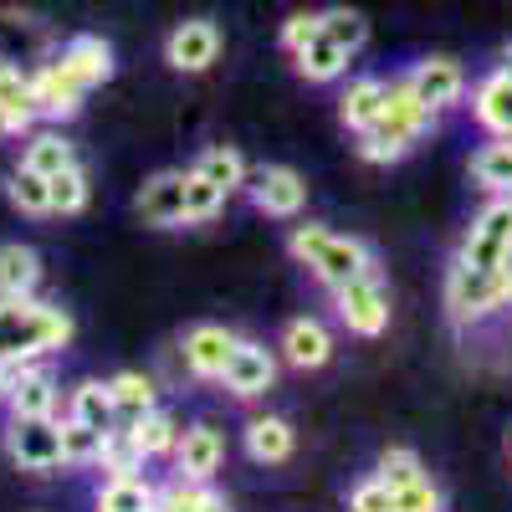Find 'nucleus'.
Here are the masks:
<instances>
[{
    "label": "nucleus",
    "instance_id": "nucleus-1",
    "mask_svg": "<svg viewBox=\"0 0 512 512\" xmlns=\"http://www.w3.org/2000/svg\"><path fill=\"white\" fill-rule=\"evenodd\" d=\"M502 318H512V267L482 272V267L451 262L446 267V323L461 338H472Z\"/></svg>",
    "mask_w": 512,
    "mask_h": 512
},
{
    "label": "nucleus",
    "instance_id": "nucleus-2",
    "mask_svg": "<svg viewBox=\"0 0 512 512\" xmlns=\"http://www.w3.org/2000/svg\"><path fill=\"white\" fill-rule=\"evenodd\" d=\"M72 313L57 303H36V297H0V354L11 364L62 354L72 344Z\"/></svg>",
    "mask_w": 512,
    "mask_h": 512
},
{
    "label": "nucleus",
    "instance_id": "nucleus-3",
    "mask_svg": "<svg viewBox=\"0 0 512 512\" xmlns=\"http://www.w3.org/2000/svg\"><path fill=\"white\" fill-rule=\"evenodd\" d=\"M431 123H436V113L410 93V82H405V77H395V82H390V93H384L379 118L359 134L354 149H359L364 164H400V159L425 139V128H431Z\"/></svg>",
    "mask_w": 512,
    "mask_h": 512
},
{
    "label": "nucleus",
    "instance_id": "nucleus-4",
    "mask_svg": "<svg viewBox=\"0 0 512 512\" xmlns=\"http://www.w3.org/2000/svg\"><path fill=\"white\" fill-rule=\"evenodd\" d=\"M287 256H292L297 267H308L313 282H323L328 292L344 287V282H354V277H364V272H374L369 241H359V236H333L328 226H313V221L287 231Z\"/></svg>",
    "mask_w": 512,
    "mask_h": 512
},
{
    "label": "nucleus",
    "instance_id": "nucleus-5",
    "mask_svg": "<svg viewBox=\"0 0 512 512\" xmlns=\"http://www.w3.org/2000/svg\"><path fill=\"white\" fill-rule=\"evenodd\" d=\"M456 262L482 267V272L512 267V195H492L477 210L466 236H461V246H456Z\"/></svg>",
    "mask_w": 512,
    "mask_h": 512
},
{
    "label": "nucleus",
    "instance_id": "nucleus-6",
    "mask_svg": "<svg viewBox=\"0 0 512 512\" xmlns=\"http://www.w3.org/2000/svg\"><path fill=\"white\" fill-rule=\"evenodd\" d=\"M333 308H338V323H344L354 338H379L390 328V287H384L374 272L333 287Z\"/></svg>",
    "mask_w": 512,
    "mask_h": 512
},
{
    "label": "nucleus",
    "instance_id": "nucleus-7",
    "mask_svg": "<svg viewBox=\"0 0 512 512\" xmlns=\"http://www.w3.org/2000/svg\"><path fill=\"white\" fill-rule=\"evenodd\" d=\"M6 456L16 472H57L62 466V420L41 415V420H11L6 425Z\"/></svg>",
    "mask_w": 512,
    "mask_h": 512
},
{
    "label": "nucleus",
    "instance_id": "nucleus-8",
    "mask_svg": "<svg viewBox=\"0 0 512 512\" xmlns=\"http://www.w3.org/2000/svg\"><path fill=\"white\" fill-rule=\"evenodd\" d=\"M246 195H251V205L262 210V216L292 221V216H303V205H308V180L297 175L292 164H262L246 180Z\"/></svg>",
    "mask_w": 512,
    "mask_h": 512
},
{
    "label": "nucleus",
    "instance_id": "nucleus-9",
    "mask_svg": "<svg viewBox=\"0 0 512 512\" xmlns=\"http://www.w3.org/2000/svg\"><path fill=\"white\" fill-rule=\"evenodd\" d=\"M216 57H221V26L210 16H190V21H180L175 31L164 36V62L175 72H185V77L210 72Z\"/></svg>",
    "mask_w": 512,
    "mask_h": 512
},
{
    "label": "nucleus",
    "instance_id": "nucleus-10",
    "mask_svg": "<svg viewBox=\"0 0 512 512\" xmlns=\"http://www.w3.org/2000/svg\"><path fill=\"white\" fill-rule=\"evenodd\" d=\"M405 82L431 113H451L466 103V67L456 57H425L405 72Z\"/></svg>",
    "mask_w": 512,
    "mask_h": 512
},
{
    "label": "nucleus",
    "instance_id": "nucleus-11",
    "mask_svg": "<svg viewBox=\"0 0 512 512\" xmlns=\"http://www.w3.org/2000/svg\"><path fill=\"white\" fill-rule=\"evenodd\" d=\"M236 344H241V338H236L226 323H195V328H185V338H180V359H185L190 379H205V384H210V379L226 374Z\"/></svg>",
    "mask_w": 512,
    "mask_h": 512
},
{
    "label": "nucleus",
    "instance_id": "nucleus-12",
    "mask_svg": "<svg viewBox=\"0 0 512 512\" xmlns=\"http://www.w3.org/2000/svg\"><path fill=\"white\" fill-rule=\"evenodd\" d=\"M221 384L231 390V400H262L272 384H277V354L267 344H256V338H241Z\"/></svg>",
    "mask_w": 512,
    "mask_h": 512
},
{
    "label": "nucleus",
    "instance_id": "nucleus-13",
    "mask_svg": "<svg viewBox=\"0 0 512 512\" xmlns=\"http://www.w3.org/2000/svg\"><path fill=\"white\" fill-rule=\"evenodd\" d=\"M134 210H139V221L154 226V231L185 226V169H159V175H149L139 200H134Z\"/></svg>",
    "mask_w": 512,
    "mask_h": 512
},
{
    "label": "nucleus",
    "instance_id": "nucleus-14",
    "mask_svg": "<svg viewBox=\"0 0 512 512\" xmlns=\"http://www.w3.org/2000/svg\"><path fill=\"white\" fill-rule=\"evenodd\" d=\"M57 405H62L57 379H52L47 369H41L36 359L16 364L11 390H6V410H11V420H41V415H57Z\"/></svg>",
    "mask_w": 512,
    "mask_h": 512
},
{
    "label": "nucleus",
    "instance_id": "nucleus-15",
    "mask_svg": "<svg viewBox=\"0 0 512 512\" xmlns=\"http://www.w3.org/2000/svg\"><path fill=\"white\" fill-rule=\"evenodd\" d=\"M226 461V436L216 425H185L180 441H175V477H190V482H216Z\"/></svg>",
    "mask_w": 512,
    "mask_h": 512
},
{
    "label": "nucleus",
    "instance_id": "nucleus-16",
    "mask_svg": "<svg viewBox=\"0 0 512 512\" xmlns=\"http://www.w3.org/2000/svg\"><path fill=\"white\" fill-rule=\"evenodd\" d=\"M82 93L77 82L57 67V57H47V62H36L31 67V103H36V118H52V123H62V118H77L82 113Z\"/></svg>",
    "mask_w": 512,
    "mask_h": 512
},
{
    "label": "nucleus",
    "instance_id": "nucleus-17",
    "mask_svg": "<svg viewBox=\"0 0 512 512\" xmlns=\"http://www.w3.org/2000/svg\"><path fill=\"white\" fill-rule=\"evenodd\" d=\"M57 67L77 82L82 93H93V88H103V82L113 77V47L103 36H72L67 47L57 52Z\"/></svg>",
    "mask_w": 512,
    "mask_h": 512
},
{
    "label": "nucleus",
    "instance_id": "nucleus-18",
    "mask_svg": "<svg viewBox=\"0 0 512 512\" xmlns=\"http://www.w3.org/2000/svg\"><path fill=\"white\" fill-rule=\"evenodd\" d=\"M282 359L292 364V369H323L328 359H333V333H328V323L323 318H292L287 328H282Z\"/></svg>",
    "mask_w": 512,
    "mask_h": 512
},
{
    "label": "nucleus",
    "instance_id": "nucleus-19",
    "mask_svg": "<svg viewBox=\"0 0 512 512\" xmlns=\"http://www.w3.org/2000/svg\"><path fill=\"white\" fill-rule=\"evenodd\" d=\"M472 118L492 139H512V72H487L472 88Z\"/></svg>",
    "mask_w": 512,
    "mask_h": 512
},
{
    "label": "nucleus",
    "instance_id": "nucleus-20",
    "mask_svg": "<svg viewBox=\"0 0 512 512\" xmlns=\"http://www.w3.org/2000/svg\"><path fill=\"white\" fill-rule=\"evenodd\" d=\"M241 446H246V456L256 466H282V461H292L297 436H292V425L282 415H256V420H246Z\"/></svg>",
    "mask_w": 512,
    "mask_h": 512
},
{
    "label": "nucleus",
    "instance_id": "nucleus-21",
    "mask_svg": "<svg viewBox=\"0 0 512 512\" xmlns=\"http://www.w3.org/2000/svg\"><path fill=\"white\" fill-rule=\"evenodd\" d=\"M384 93H390L384 77H349L344 98H338V123H344L349 134H364V128L379 118V108H384Z\"/></svg>",
    "mask_w": 512,
    "mask_h": 512
},
{
    "label": "nucleus",
    "instance_id": "nucleus-22",
    "mask_svg": "<svg viewBox=\"0 0 512 512\" xmlns=\"http://www.w3.org/2000/svg\"><path fill=\"white\" fill-rule=\"evenodd\" d=\"M128 436H134V446L144 451V461H159V456H175V441H180V420L169 415V410H144L134 420H118Z\"/></svg>",
    "mask_w": 512,
    "mask_h": 512
},
{
    "label": "nucleus",
    "instance_id": "nucleus-23",
    "mask_svg": "<svg viewBox=\"0 0 512 512\" xmlns=\"http://www.w3.org/2000/svg\"><path fill=\"white\" fill-rule=\"evenodd\" d=\"M0 118H6V134H31L36 123L31 72H21L16 62H0Z\"/></svg>",
    "mask_w": 512,
    "mask_h": 512
},
{
    "label": "nucleus",
    "instance_id": "nucleus-24",
    "mask_svg": "<svg viewBox=\"0 0 512 512\" xmlns=\"http://www.w3.org/2000/svg\"><path fill=\"white\" fill-rule=\"evenodd\" d=\"M292 67H297V77H308V82H338V77L349 72V52L338 47L328 31H318L308 47L292 52Z\"/></svg>",
    "mask_w": 512,
    "mask_h": 512
},
{
    "label": "nucleus",
    "instance_id": "nucleus-25",
    "mask_svg": "<svg viewBox=\"0 0 512 512\" xmlns=\"http://www.w3.org/2000/svg\"><path fill=\"white\" fill-rule=\"evenodd\" d=\"M67 420H82V425H93V431H113L118 405H113L108 379H82L77 390L67 395Z\"/></svg>",
    "mask_w": 512,
    "mask_h": 512
},
{
    "label": "nucleus",
    "instance_id": "nucleus-26",
    "mask_svg": "<svg viewBox=\"0 0 512 512\" xmlns=\"http://www.w3.org/2000/svg\"><path fill=\"white\" fill-rule=\"evenodd\" d=\"M41 287V256L21 241L0 246V297H36Z\"/></svg>",
    "mask_w": 512,
    "mask_h": 512
},
{
    "label": "nucleus",
    "instance_id": "nucleus-27",
    "mask_svg": "<svg viewBox=\"0 0 512 512\" xmlns=\"http://www.w3.org/2000/svg\"><path fill=\"white\" fill-rule=\"evenodd\" d=\"M466 175H472L477 190L487 195H512V139H492L472 154V164H466Z\"/></svg>",
    "mask_w": 512,
    "mask_h": 512
},
{
    "label": "nucleus",
    "instance_id": "nucleus-28",
    "mask_svg": "<svg viewBox=\"0 0 512 512\" xmlns=\"http://www.w3.org/2000/svg\"><path fill=\"white\" fill-rule=\"evenodd\" d=\"M195 169L216 185L226 200L236 195V190H246V159L231 149V144H210V149H200V159H195Z\"/></svg>",
    "mask_w": 512,
    "mask_h": 512
},
{
    "label": "nucleus",
    "instance_id": "nucleus-29",
    "mask_svg": "<svg viewBox=\"0 0 512 512\" xmlns=\"http://www.w3.org/2000/svg\"><path fill=\"white\" fill-rule=\"evenodd\" d=\"M221 497L210 482H190V477H169L164 487H154V512H210Z\"/></svg>",
    "mask_w": 512,
    "mask_h": 512
},
{
    "label": "nucleus",
    "instance_id": "nucleus-30",
    "mask_svg": "<svg viewBox=\"0 0 512 512\" xmlns=\"http://www.w3.org/2000/svg\"><path fill=\"white\" fill-rule=\"evenodd\" d=\"M98 512H154V487L144 477H103Z\"/></svg>",
    "mask_w": 512,
    "mask_h": 512
},
{
    "label": "nucleus",
    "instance_id": "nucleus-31",
    "mask_svg": "<svg viewBox=\"0 0 512 512\" xmlns=\"http://www.w3.org/2000/svg\"><path fill=\"white\" fill-rule=\"evenodd\" d=\"M21 164L26 169H36V175H57V169H67V164H77V149L62 139V134H52V128H41V134H31L26 139V154H21Z\"/></svg>",
    "mask_w": 512,
    "mask_h": 512
},
{
    "label": "nucleus",
    "instance_id": "nucleus-32",
    "mask_svg": "<svg viewBox=\"0 0 512 512\" xmlns=\"http://www.w3.org/2000/svg\"><path fill=\"white\" fill-rule=\"evenodd\" d=\"M6 200L21 210V216H52V185L47 175H36V169H11V180H6Z\"/></svg>",
    "mask_w": 512,
    "mask_h": 512
},
{
    "label": "nucleus",
    "instance_id": "nucleus-33",
    "mask_svg": "<svg viewBox=\"0 0 512 512\" xmlns=\"http://www.w3.org/2000/svg\"><path fill=\"white\" fill-rule=\"evenodd\" d=\"M108 390H113L118 420H134V415H144V410H154V405H159V395H154V379H149V374H139V369H123V374H113V379H108Z\"/></svg>",
    "mask_w": 512,
    "mask_h": 512
},
{
    "label": "nucleus",
    "instance_id": "nucleus-34",
    "mask_svg": "<svg viewBox=\"0 0 512 512\" xmlns=\"http://www.w3.org/2000/svg\"><path fill=\"white\" fill-rule=\"evenodd\" d=\"M98 472H103V477H139V472H144V451L134 446V436H128L123 425H113V431L103 436Z\"/></svg>",
    "mask_w": 512,
    "mask_h": 512
},
{
    "label": "nucleus",
    "instance_id": "nucleus-35",
    "mask_svg": "<svg viewBox=\"0 0 512 512\" xmlns=\"http://www.w3.org/2000/svg\"><path fill=\"white\" fill-rule=\"evenodd\" d=\"M221 205L226 195L210 185L200 169H185V226H205V221H216L221 216Z\"/></svg>",
    "mask_w": 512,
    "mask_h": 512
},
{
    "label": "nucleus",
    "instance_id": "nucleus-36",
    "mask_svg": "<svg viewBox=\"0 0 512 512\" xmlns=\"http://www.w3.org/2000/svg\"><path fill=\"white\" fill-rule=\"evenodd\" d=\"M103 436H108V431H93V425L62 415V466H98Z\"/></svg>",
    "mask_w": 512,
    "mask_h": 512
},
{
    "label": "nucleus",
    "instance_id": "nucleus-37",
    "mask_svg": "<svg viewBox=\"0 0 512 512\" xmlns=\"http://www.w3.org/2000/svg\"><path fill=\"white\" fill-rule=\"evenodd\" d=\"M47 185H52V216H77V210L88 205V175H82V164L57 169Z\"/></svg>",
    "mask_w": 512,
    "mask_h": 512
},
{
    "label": "nucleus",
    "instance_id": "nucleus-38",
    "mask_svg": "<svg viewBox=\"0 0 512 512\" xmlns=\"http://www.w3.org/2000/svg\"><path fill=\"white\" fill-rule=\"evenodd\" d=\"M323 31H328V36H333L349 57H354V52H364V41H369V21H364L359 11H349V6L323 11Z\"/></svg>",
    "mask_w": 512,
    "mask_h": 512
},
{
    "label": "nucleus",
    "instance_id": "nucleus-39",
    "mask_svg": "<svg viewBox=\"0 0 512 512\" xmlns=\"http://www.w3.org/2000/svg\"><path fill=\"white\" fill-rule=\"evenodd\" d=\"M374 477H379L384 487H405V482L425 477V461H420L410 446H390V451H379V461H374Z\"/></svg>",
    "mask_w": 512,
    "mask_h": 512
},
{
    "label": "nucleus",
    "instance_id": "nucleus-40",
    "mask_svg": "<svg viewBox=\"0 0 512 512\" xmlns=\"http://www.w3.org/2000/svg\"><path fill=\"white\" fill-rule=\"evenodd\" d=\"M395 512H446V492L431 477H415V482L395 487Z\"/></svg>",
    "mask_w": 512,
    "mask_h": 512
},
{
    "label": "nucleus",
    "instance_id": "nucleus-41",
    "mask_svg": "<svg viewBox=\"0 0 512 512\" xmlns=\"http://www.w3.org/2000/svg\"><path fill=\"white\" fill-rule=\"evenodd\" d=\"M349 512H395V487H384L374 472L349 487Z\"/></svg>",
    "mask_w": 512,
    "mask_h": 512
},
{
    "label": "nucleus",
    "instance_id": "nucleus-42",
    "mask_svg": "<svg viewBox=\"0 0 512 512\" xmlns=\"http://www.w3.org/2000/svg\"><path fill=\"white\" fill-rule=\"evenodd\" d=\"M318 31H323V11H292V16L282 21V52L308 47Z\"/></svg>",
    "mask_w": 512,
    "mask_h": 512
},
{
    "label": "nucleus",
    "instance_id": "nucleus-43",
    "mask_svg": "<svg viewBox=\"0 0 512 512\" xmlns=\"http://www.w3.org/2000/svg\"><path fill=\"white\" fill-rule=\"evenodd\" d=\"M11 374H16V364L0 354V400H6V390H11Z\"/></svg>",
    "mask_w": 512,
    "mask_h": 512
},
{
    "label": "nucleus",
    "instance_id": "nucleus-44",
    "mask_svg": "<svg viewBox=\"0 0 512 512\" xmlns=\"http://www.w3.org/2000/svg\"><path fill=\"white\" fill-rule=\"evenodd\" d=\"M497 67H502V72H512V36L497 47Z\"/></svg>",
    "mask_w": 512,
    "mask_h": 512
},
{
    "label": "nucleus",
    "instance_id": "nucleus-45",
    "mask_svg": "<svg viewBox=\"0 0 512 512\" xmlns=\"http://www.w3.org/2000/svg\"><path fill=\"white\" fill-rule=\"evenodd\" d=\"M210 512H231V507H226V497H221V502H216V507H210Z\"/></svg>",
    "mask_w": 512,
    "mask_h": 512
},
{
    "label": "nucleus",
    "instance_id": "nucleus-46",
    "mask_svg": "<svg viewBox=\"0 0 512 512\" xmlns=\"http://www.w3.org/2000/svg\"><path fill=\"white\" fill-rule=\"evenodd\" d=\"M0 139H6V118H0Z\"/></svg>",
    "mask_w": 512,
    "mask_h": 512
},
{
    "label": "nucleus",
    "instance_id": "nucleus-47",
    "mask_svg": "<svg viewBox=\"0 0 512 512\" xmlns=\"http://www.w3.org/2000/svg\"><path fill=\"white\" fill-rule=\"evenodd\" d=\"M507 446H512V441H507Z\"/></svg>",
    "mask_w": 512,
    "mask_h": 512
}]
</instances>
